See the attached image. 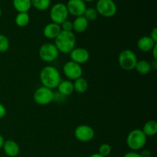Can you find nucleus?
Instances as JSON below:
<instances>
[{
  "label": "nucleus",
  "instance_id": "obj_17",
  "mask_svg": "<svg viewBox=\"0 0 157 157\" xmlns=\"http://www.w3.org/2000/svg\"><path fill=\"white\" fill-rule=\"evenodd\" d=\"M57 88H58V93H60L64 97L70 96L75 91L73 82L70 80H65V81L61 80Z\"/></svg>",
  "mask_w": 157,
  "mask_h": 157
},
{
  "label": "nucleus",
  "instance_id": "obj_7",
  "mask_svg": "<svg viewBox=\"0 0 157 157\" xmlns=\"http://www.w3.org/2000/svg\"><path fill=\"white\" fill-rule=\"evenodd\" d=\"M59 52L55 44L45 43L43 44L38 50V56L44 62H53L59 56Z\"/></svg>",
  "mask_w": 157,
  "mask_h": 157
},
{
  "label": "nucleus",
  "instance_id": "obj_31",
  "mask_svg": "<svg viewBox=\"0 0 157 157\" xmlns=\"http://www.w3.org/2000/svg\"><path fill=\"white\" fill-rule=\"evenodd\" d=\"M151 53H152V55H153V60H156V61H157V44L154 46V48L152 49Z\"/></svg>",
  "mask_w": 157,
  "mask_h": 157
},
{
  "label": "nucleus",
  "instance_id": "obj_25",
  "mask_svg": "<svg viewBox=\"0 0 157 157\" xmlns=\"http://www.w3.org/2000/svg\"><path fill=\"white\" fill-rule=\"evenodd\" d=\"M98 15H98L96 9H95L94 8H92V7L87 8L84 14V18H85L88 21H94V20H96L97 18H98Z\"/></svg>",
  "mask_w": 157,
  "mask_h": 157
},
{
  "label": "nucleus",
  "instance_id": "obj_13",
  "mask_svg": "<svg viewBox=\"0 0 157 157\" xmlns=\"http://www.w3.org/2000/svg\"><path fill=\"white\" fill-rule=\"evenodd\" d=\"M2 149L4 153L9 157H16L19 154L20 147L15 141L12 140H7L4 141Z\"/></svg>",
  "mask_w": 157,
  "mask_h": 157
},
{
  "label": "nucleus",
  "instance_id": "obj_6",
  "mask_svg": "<svg viewBox=\"0 0 157 157\" xmlns=\"http://www.w3.org/2000/svg\"><path fill=\"white\" fill-rule=\"evenodd\" d=\"M49 15L52 22L61 25L64 21L67 20L69 13L65 4L62 2H58L51 8Z\"/></svg>",
  "mask_w": 157,
  "mask_h": 157
},
{
  "label": "nucleus",
  "instance_id": "obj_36",
  "mask_svg": "<svg viewBox=\"0 0 157 157\" xmlns=\"http://www.w3.org/2000/svg\"><path fill=\"white\" fill-rule=\"evenodd\" d=\"M83 1H84V2H94L96 1V0H83Z\"/></svg>",
  "mask_w": 157,
  "mask_h": 157
},
{
  "label": "nucleus",
  "instance_id": "obj_3",
  "mask_svg": "<svg viewBox=\"0 0 157 157\" xmlns=\"http://www.w3.org/2000/svg\"><path fill=\"white\" fill-rule=\"evenodd\" d=\"M147 136L142 130L135 129L131 130L127 136V145L132 151H138L144 147L147 144Z\"/></svg>",
  "mask_w": 157,
  "mask_h": 157
},
{
  "label": "nucleus",
  "instance_id": "obj_15",
  "mask_svg": "<svg viewBox=\"0 0 157 157\" xmlns=\"http://www.w3.org/2000/svg\"><path fill=\"white\" fill-rule=\"evenodd\" d=\"M157 43L155 42L150 36H143L137 41V48L143 52H150Z\"/></svg>",
  "mask_w": 157,
  "mask_h": 157
},
{
  "label": "nucleus",
  "instance_id": "obj_8",
  "mask_svg": "<svg viewBox=\"0 0 157 157\" xmlns=\"http://www.w3.org/2000/svg\"><path fill=\"white\" fill-rule=\"evenodd\" d=\"M54 94L55 93L53 90L41 86L35 90L33 94V99L38 105H48L54 101Z\"/></svg>",
  "mask_w": 157,
  "mask_h": 157
},
{
  "label": "nucleus",
  "instance_id": "obj_23",
  "mask_svg": "<svg viewBox=\"0 0 157 157\" xmlns=\"http://www.w3.org/2000/svg\"><path fill=\"white\" fill-rule=\"evenodd\" d=\"M32 6L38 11H45L50 7L51 0H31Z\"/></svg>",
  "mask_w": 157,
  "mask_h": 157
},
{
  "label": "nucleus",
  "instance_id": "obj_5",
  "mask_svg": "<svg viewBox=\"0 0 157 157\" xmlns=\"http://www.w3.org/2000/svg\"><path fill=\"white\" fill-rule=\"evenodd\" d=\"M95 9L98 15L104 18H111L117 12V7L113 0H98Z\"/></svg>",
  "mask_w": 157,
  "mask_h": 157
},
{
  "label": "nucleus",
  "instance_id": "obj_1",
  "mask_svg": "<svg viewBox=\"0 0 157 157\" xmlns=\"http://www.w3.org/2000/svg\"><path fill=\"white\" fill-rule=\"evenodd\" d=\"M40 81L44 87L52 90L58 87L61 81V76L59 71L53 66H45L40 71Z\"/></svg>",
  "mask_w": 157,
  "mask_h": 157
},
{
  "label": "nucleus",
  "instance_id": "obj_11",
  "mask_svg": "<svg viewBox=\"0 0 157 157\" xmlns=\"http://www.w3.org/2000/svg\"><path fill=\"white\" fill-rule=\"evenodd\" d=\"M66 7L68 13L75 17L84 15L87 9L86 3L83 0H68L66 4Z\"/></svg>",
  "mask_w": 157,
  "mask_h": 157
},
{
  "label": "nucleus",
  "instance_id": "obj_29",
  "mask_svg": "<svg viewBox=\"0 0 157 157\" xmlns=\"http://www.w3.org/2000/svg\"><path fill=\"white\" fill-rule=\"evenodd\" d=\"M124 157H142V156H141L140 153H137V152L131 151L126 153L124 156Z\"/></svg>",
  "mask_w": 157,
  "mask_h": 157
},
{
  "label": "nucleus",
  "instance_id": "obj_33",
  "mask_svg": "<svg viewBox=\"0 0 157 157\" xmlns=\"http://www.w3.org/2000/svg\"><path fill=\"white\" fill-rule=\"evenodd\" d=\"M150 64H151L152 70H153V69H154V70H156V69H157V61H156V60H153V62L150 63Z\"/></svg>",
  "mask_w": 157,
  "mask_h": 157
},
{
  "label": "nucleus",
  "instance_id": "obj_10",
  "mask_svg": "<svg viewBox=\"0 0 157 157\" xmlns=\"http://www.w3.org/2000/svg\"><path fill=\"white\" fill-rule=\"evenodd\" d=\"M63 73L70 81H75L82 77L83 69L81 64H77L72 61L66 62L63 66Z\"/></svg>",
  "mask_w": 157,
  "mask_h": 157
},
{
  "label": "nucleus",
  "instance_id": "obj_18",
  "mask_svg": "<svg viewBox=\"0 0 157 157\" xmlns=\"http://www.w3.org/2000/svg\"><path fill=\"white\" fill-rule=\"evenodd\" d=\"M134 69L140 75H147L152 71L151 64L147 60H138Z\"/></svg>",
  "mask_w": 157,
  "mask_h": 157
},
{
  "label": "nucleus",
  "instance_id": "obj_34",
  "mask_svg": "<svg viewBox=\"0 0 157 157\" xmlns=\"http://www.w3.org/2000/svg\"><path fill=\"white\" fill-rule=\"evenodd\" d=\"M4 141H5L4 137L0 134V150L2 149V146H3V144H4Z\"/></svg>",
  "mask_w": 157,
  "mask_h": 157
},
{
  "label": "nucleus",
  "instance_id": "obj_4",
  "mask_svg": "<svg viewBox=\"0 0 157 157\" xmlns=\"http://www.w3.org/2000/svg\"><path fill=\"white\" fill-rule=\"evenodd\" d=\"M137 61L136 54L130 49H124L118 55V63L120 67L123 70L127 71L134 70Z\"/></svg>",
  "mask_w": 157,
  "mask_h": 157
},
{
  "label": "nucleus",
  "instance_id": "obj_38",
  "mask_svg": "<svg viewBox=\"0 0 157 157\" xmlns=\"http://www.w3.org/2000/svg\"><path fill=\"white\" fill-rule=\"evenodd\" d=\"M123 1H126V0H123Z\"/></svg>",
  "mask_w": 157,
  "mask_h": 157
},
{
  "label": "nucleus",
  "instance_id": "obj_16",
  "mask_svg": "<svg viewBox=\"0 0 157 157\" xmlns=\"http://www.w3.org/2000/svg\"><path fill=\"white\" fill-rule=\"evenodd\" d=\"M73 24V31L76 33H83L87 29L89 25V21L84 18V15L79 17H76L74 21H72Z\"/></svg>",
  "mask_w": 157,
  "mask_h": 157
},
{
  "label": "nucleus",
  "instance_id": "obj_22",
  "mask_svg": "<svg viewBox=\"0 0 157 157\" xmlns=\"http://www.w3.org/2000/svg\"><path fill=\"white\" fill-rule=\"evenodd\" d=\"M29 21H30V16L28 12H19L15 16V25L20 28L26 27L29 24Z\"/></svg>",
  "mask_w": 157,
  "mask_h": 157
},
{
  "label": "nucleus",
  "instance_id": "obj_14",
  "mask_svg": "<svg viewBox=\"0 0 157 157\" xmlns=\"http://www.w3.org/2000/svg\"><path fill=\"white\" fill-rule=\"evenodd\" d=\"M61 32L60 25L54 22H50L46 25L43 29V35L48 39H55Z\"/></svg>",
  "mask_w": 157,
  "mask_h": 157
},
{
  "label": "nucleus",
  "instance_id": "obj_26",
  "mask_svg": "<svg viewBox=\"0 0 157 157\" xmlns=\"http://www.w3.org/2000/svg\"><path fill=\"white\" fill-rule=\"evenodd\" d=\"M111 153V147L108 144H101L98 149V153L104 157L108 156Z\"/></svg>",
  "mask_w": 157,
  "mask_h": 157
},
{
  "label": "nucleus",
  "instance_id": "obj_32",
  "mask_svg": "<svg viewBox=\"0 0 157 157\" xmlns=\"http://www.w3.org/2000/svg\"><path fill=\"white\" fill-rule=\"evenodd\" d=\"M142 157H150L151 156V153L148 150H144L142 153H140Z\"/></svg>",
  "mask_w": 157,
  "mask_h": 157
},
{
  "label": "nucleus",
  "instance_id": "obj_9",
  "mask_svg": "<svg viewBox=\"0 0 157 157\" xmlns=\"http://www.w3.org/2000/svg\"><path fill=\"white\" fill-rule=\"evenodd\" d=\"M74 135L76 140H78L80 142L87 143L94 139L95 132L90 126L87 125V124H81L75 128Z\"/></svg>",
  "mask_w": 157,
  "mask_h": 157
},
{
  "label": "nucleus",
  "instance_id": "obj_20",
  "mask_svg": "<svg viewBox=\"0 0 157 157\" xmlns=\"http://www.w3.org/2000/svg\"><path fill=\"white\" fill-rule=\"evenodd\" d=\"M142 131L147 136H153L157 133V122L154 120L147 121L144 125Z\"/></svg>",
  "mask_w": 157,
  "mask_h": 157
},
{
  "label": "nucleus",
  "instance_id": "obj_2",
  "mask_svg": "<svg viewBox=\"0 0 157 157\" xmlns=\"http://www.w3.org/2000/svg\"><path fill=\"white\" fill-rule=\"evenodd\" d=\"M76 36L73 32L62 31L55 39V45L59 53L70 54L76 47Z\"/></svg>",
  "mask_w": 157,
  "mask_h": 157
},
{
  "label": "nucleus",
  "instance_id": "obj_24",
  "mask_svg": "<svg viewBox=\"0 0 157 157\" xmlns=\"http://www.w3.org/2000/svg\"><path fill=\"white\" fill-rule=\"evenodd\" d=\"M10 47V41L9 38L3 34H0V52L5 53Z\"/></svg>",
  "mask_w": 157,
  "mask_h": 157
},
{
  "label": "nucleus",
  "instance_id": "obj_35",
  "mask_svg": "<svg viewBox=\"0 0 157 157\" xmlns=\"http://www.w3.org/2000/svg\"><path fill=\"white\" fill-rule=\"evenodd\" d=\"M89 157H104V156H102L101 155H100L99 153H94V154L90 155Z\"/></svg>",
  "mask_w": 157,
  "mask_h": 157
},
{
  "label": "nucleus",
  "instance_id": "obj_19",
  "mask_svg": "<svg viewBox=\"0 0 157 157\" xmlns=\"http://www.w3.org/2000/svg\"><path fill=\"white\" fill-rule=\"evenodd\" d=\"M13 7L17 12H28L32 8L31 0H12Z\"/></svg>",
  "mask_w": 157,
  "mask_h": 157
},
{
  "label": "nucleus",
  "instance_id": "obj_21",
  "mask_svg": "<svg viewBox=\"0 0 157 157\" xmlns=\"http://www.w3.org/2000/svg\"><path fill=\"white\" fill-rule=\"evenodd\" d=\"M74 90L78 94H84L88 89V82L87 80L83 77L78 78L73 83Z\"/></svg>",
  "mask_w": 157,
  "mask_h": 157
},
{
  "label": "nucleus",
  "instance_id": "obj_12",
  "mask_svg": "<svg viewBox=\"0 0 157 157\" xmlns=\"http://www.w3.org/2000/svg\"><path fill=\"white\" fill-rule=\"evenodd\" d=\"M69 55L71 59V61L79 64H85L90 59V52L87 49L81 47H75Z\"/></svg>",
  "mask_w": 157,
  "mask_h": 157
},
{
  "label": "nucleus",
  "instance_id": "obj_30",
  "mask_svg": "<svg viewBox=\"0 0 157 157\" xmlns=\"http://www.w3.org/2000/svg\"><path fill=\"white\" fill-rule=\"evenodd\" d=\"M6 108L2 103H0V119L4 117L6 115Z\"/></svg>",
  "mask_w": 157,
  "mask_h": 157
},
{
  "label": "nucleus",
  "instance_id": "obj_27",
  "mask_svg": "<svg viewBox=\"0 0 157 157\" xmlns=\"http://www.w3.org/2000/svg\"><path fill=\"white\" fill-rule=\"evenodd\" d=\"M61 29L62 31H65V32H73V24L72 21H69V20H66L64 22L61 23L60 25Z\"/></svg>",
  "mask_w": 157,
  "mask_h": 157
},
{
  "label": "nucleus",
  "instance_id": "obj_28",
  "mask_svg": "<svg viewBox=\"0 0 157 157\" xmlns=\"http://www.w3.org/2000/svg\"><path fill=\"white\" fill-rule=\"evenodd\" d=\"M150 37L155 41V42L157 43V28L156 27L153 28V29H152L151 32H150Z\"/></svg>",
  "mask_w": 157,
  "mask_h": 157
},
{
  "label": "nucleus",
  "instance_id": "obj_37",
  "mask_svg": "<svg viewBox=\"0 0 157 157\" xmlns=\"http://www.w3.org/2000/svg\"><path fill=\"white\" fill-rule=\"evenodd\" d=\"M2 16V9H1V7H0V18H1Z\"/></svg>",
  "mask_w": 157,
  "mask_h": 157
}]
</instances>
